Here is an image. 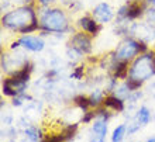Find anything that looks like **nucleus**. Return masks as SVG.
<instances>
[{
    "mask_svg": "<svg viewBox=\"0 0 155 142\" xmlns=\"http://www.w3.org/2000/svg\"><path fill=\"white\" fill-rule=\"evenodd\" d=\"M37 13L34 4H20L10 11L3 13L0 23L3 28L12 33H17L20 35L33 34L40 31V18Z\"/></svg>",
    "mask_w": 155,
    "mask_h": 142,
    "instance_id": "nucleus-1",
    "label": "nucleus"
},
{
    "mask_svg": "<svg viewBox=\"0 0 155 142\" xmlns=\"http://www.w3.org/2000/svg\"><path fill=\"white\" fill-rule=\"evenodd\" d=\"M40 18V35L45 37L52 34L71 35L74 31V25H71L69 17L62 7H38Z\"/></svg>",
    "mask_w": 155,
    "mask_h": 142,
    "instance_id": "nucleus-2",
    "label": "nucleus"
},
{
    "mask_svg": "<svg viewBox=\"0 0 155 142\" xmlns=\"http://www.w3.org/2000/svg\"><path fill=\"white\" fill-rule=\"evenodd\" d=\"M155 76V49L140 53L130 63L128 79L138 80L141 83L151 80Z\"/></svg>",
    "mask_w": 155,
    "mask_h": 142,
    "instance_id": "nucleus-3",
    "label": "nucleus"
},
{
    "mask_svg": "<svg viewBox=\"0 0 155 142\" xmlns=\"http://www.w3.org/2000/svg\"><path fill=\"white\" fill-rule=\"evenodd\" d=\"M147 51H150V44L137 40V38L131 35L121 38V41L114 48L116 56H117L118 61H127V62H131L133 59L138 56L140 53H144Z\"/></svg>",
    "mask_w": 155,
    "mask_h": 142,
    "instance_id": "nucleus-4",
    "label": "nucleus"
},
{
    "mask_svg": "<svg viewBox=\"0 0 155 142\" xmlns=\"http://www.w3.org/2000/svg\"><path fill=\"white\" fill-rule=\"evenodd\" d=\"M30 61L27 51L25 49H16L13 51L10 49L8 52H3L2 53V70L6 75H12L14 70L20 69L23 65H25Z\"/></svg>",
    "mask_w": 155,
    "mask_h": 142,
    "instance_id": "nucleus-5",
    "label": "nucleus"
},
{
    "mask_svg": "<svg viewBox=\"0 0 155 142\" xmlns=\"http://www.w3.org/2000/svg\"><path fill=\"white\" fill-rule=\"evenodd\" d=\"M130 35L151 45L155 42V25L147 23L145 20L133 21L130 25Z\"/></svg>",
    "mask_w": 155,
    "mask_h": 142,
    "instance_id": "nucleus-6",
    "label": "nucleus"
},
{
    "mask_svg": "<svg viewBox=\"0 0 155 142\" xmlns=\"http://www.w3.org/2000/svg\"><path fill=\"white\" fill-rule=\"evenodd\" d=\"M28 82L17 79L14 76H7L2 82V94L4 97H16L18 94H23L28 90Z\"/></svg>",
    "mask_w": 155,
    "mask_h": 142,
    "instance_id": "nucleus-7",
    "label": "nucleus"
},
{
    "mask_svg": "<svg viewBox=\"0 0 155 142\" xmlns=\"http://www.w3.org/2000/svg\"><path fill=\"white\" fill-rule=\"evenodd\" d=\"M93 37L90 34L85 33V31H75L69 35V40H68V45H72L75 48H78L83 55H92L93 52V41H92Z\"/></svg>",
    "mask_w": 155,
    "mask_h": 142,
    "instance_id": "nucleus-8",
    "label": "nucleus"
},
{
    "mask_svg": "<svg viewBox=\"0 0 155 142\" xmlns=\"http://www.w3.org/2000/svg\"><path fill=\"white\" fill-rule=\"evenodd\" d=\"M92 17L94 20L100 23V24H109L111 21H114L116 18V11L113 6L107 2H99L92 7V11H90Z\"/></svg>",
    "mask_w": 155,
    "mask_h": 142,
    "instance_id": "nucleus-9",
    "label": "nucleus"
},
{
    "mask_svg": "<svg viewBox=\"0 0 155 142\" xmlns=\"http://www.w3.org/2000/svg\"><path fill=\"white\" fill-rule=\"evenodd\" d=\"M18 42H20L21 48L25 49L27 52H33V53H40L42 52L47 47V42H45L44 37L42 35H33V34H24V35H20L18 38Z\"/></svg>",
    "mask_w": 155,
    "mask_h": 142,
    "instance_id": "nucleus-10",
    "label": "nucleus"
},
{
    "mask_svg": "<svg viewBox=\"0 0 155 142\" xmlns=\"http://www.w3.org/2000/svg\"><path fill=\"white\" fill-rule=\"evenodd\" d=\"M75 27H78L79 30L85 31V33L90 34L93 38H94V37H97L99 33L103 30V24L97 23V21L92 17V14H90V16H89V14H83V16H81L76 20Z\"/></svg>",
    "mask_w": 155,
    "mask_h": 142,
    "instance_id": "nucleus-11",
    "label": "nucleus"
},
{
    "mask_svg": "<svg viewBox=\"0 0 155 142\" xmlns=\"http://www.w3.org/2000/svg\"><path fill=\"white\" fill-rule=\"evenodd\" d=\"M107 132H109V121L102 118H94L89 131V139L94 142H103L106 141Z\"/></svg>",
    "mask_w": 155,
    "mask_h": 142,
    "instance_id": "nucleus-12",
    "label": "nucleus"
},
{
    "mask_svg": "<svg viewBox=\"0 0 155 142\" xmlns=\"http://www.w3.org/2000/svg\"><path fill=\"white\" fill-rule=\"evenodd\" d=\"M103 106L110 108L116 114L124 113L126 111V100L117 97L114 93H107L106 97H104V102H103Z\"/></svg>",
    "mask_w": 155,
    "mask_h": 142,
    "instance_id": "nucleus-13",
    "label": "nucleus"
},
{
    "mask_svg": "<svg viewBox=\"0 0 155 142\" xmlns=\"http://www.w3.org/2000/svg\"><path fill=\"white\" fill-rule=\"evenodd\" d=\"M23 135H24V139L27 141H31V142H38V141H44L45 138V134L44 131L41 130L38 125L35 124H30L27 128L23 130Z\"/></svg>",
    "mask_w": 155,
    "mask_h": 142,
    "instance_id": "nucleus-14",
    "label": "nucleus"
},
{
    "mask_svg": "<svg viewBox=\"0 0 155 142\" xmlns=\"http://www.w3.org/2000/svg\"><path fill=\"white\" fill-rule=\"evenodd\" d=\"M65 59H66V62L69 63V66H75V65H78V63H81V62L83 61V53H82L78 48L66 44Z\"/></svg>",
    "mask_w": 155,
    "mask_h": 142,
    "instance_id": "nucleus-15",
    "label": "nucleus"
},
{
    "mask_svg": "<svg viewBox=\"0 0 155 142\" xmlns=\"http://www.w3.org/2000/svg\"><path fill=\"white\" fill-rule=\"evenodd\" d=\"M106 90L102 89V87H93L92 92L89 93V100H90V107L92 108H97V107L103 106V102H104V97H106Z\"/></svg>",
    "mask_w": 155,
    "mask_h": 142,
    "instance_id": "nucleus-16",
    "label": "nucleus"
},
{
    "mask_svg": "<svg viewBox=\"0 0 155 142\" xmlns=\"http://www.w3.org/2000/svg\"><path fill=\"white\" fill-rule=\"evenodd\" d=\"M128 72H130V62L127 61H118L117 65L114 66V69L111 70V76L117 77L118 80H126L128 77Z\"/></svg>",
    "mask_w": 155,
    "mask_h": 142,
    "instance_id": "nucleus-17",
    "label": "nucleus"
},
{
    "mask_svg": "<svg viewBox=\"0 0 155 142\" xmlns=\"http://www.w3.org/2000/svg\"><path fill=\"white\" fill-rule=\"evenodd\" d=\"M135 118L141 122L143 127H147L152 121V111L145 104H143V106H140L138 108L135 110Z\"/></svg>",
    "mask_w": 155,
    "mask_h": 142,
    "instance_id": "nucleus-18",
    "label": "nucleus"
},
{
    "mask_svg": "<svg viewBox=\"0 0 155 142\" xmlns=\"http://www.w3.org/2000/svg\"><path fill=\"white\" fill-rule=\"evenodd\" d=\"M72 103H74V106H76L78 108H81L82 111H87V110L92 108V107H90L89 96H86V94H83V93L74 94Z\"/></svg>",
    "mask_w": 155,
    "mask_h": 142,
    "instance_id": "nucleus-19",
    "label": "nucleus"
},
{
    "mask_svg": "<svg viewBox=\"0 0 155 142\" xmlns=\"http://www.w3.org/2000/svg\"><path fill=\"white\" fill-rule=\"evenodd\" d=\"M126 135H128L127 134V122H121V124H118L114 130H113L110 139H111V142H121V141H124Z\"/></svg>",
    "mask_w": 155,
    "mask_h": 142,
    "instance_id": "nucleus-20",
    "label": "nucleus"
},
{
    "mask_svg": "<svg viewBox=\"0 0 155 142\" xmlns=\"http://www.w3.org/2000/svg\"><path fill=\"white\" fill-rule=\"evenodd\" d=\"M33 100H34L33 96L25 92V93L18 94V96H16V97H13L12 102H10V104H12V107H14V108H18V107H24L27 103L33 102Z\"/></svg>",
    "mask_w": 155,
    "mask_h": 142,
    "instance_id": "nucleus-21",
    "label": "nucleus"
},
{
    "mask_svg": "<svg viewBox=\"0 0 155 142\" xmlns=\"http://www.w3.org/2000/svg\"><path fill=\"white\" fill-rule=\"evenodd\" d=\"M85 75H86V65L85 63H78V65L74 66L72 72L69 73V79L71 80H76V82H81L85 79Z\"/></svg>",
    "mask_w": 155,
    "mask_h": 142,
    "instance_id": "nucleus-22",
    "label": "nucleus"
},
{
    "mask_svg": "<svg viewBox=\"0 0 155 142\" xmlns=\"http://www.w3.org/2000/svg\"><path fill=\"white\" fill-rule=\"evenodd\" d=\"M2 135L3 138L8 139V141H16L17 135H18V127L17 125H4L2 130Z\"/></svg>",
    "mask_w": 155,
    "mask_h": 142,
    "instance_id": "nucleus-23",
    "label": "nucleus"
},
{
    "mask_svg": "<svg viewBox=\"0 0 155 142\" xmlns=\"http://www.w3.org/2000/svg\"><path fill=\"white\" fill-rule=\"evenodd\" d=\"M113 93H114L117 97L123 98V100H127V97H128V96H130V93H131V89L128 87L127 82L123 80L121 83H118V86L116 87V90L113 92Z\"/></svg>",
    "mask_w": 155,
    "mask_h": 142,
    "instance_id": "nucleus-24",
    "label": "nucleus"
},
{
    "mask_svg": "<svg viewBox=\"0 0 155 142\" xmlns=\"http://www.w3.org/2000/svg\"><path fill=\"white\" fill-rule=\"evenodd\" d=\"M141 128H143L141 122H140L135 117L128 120V122H127V134L128 135H135L137 132H140Z\"/></svg>",
    "mask_w": 155,
    "mask_h": 142,
    "instance_id": "nucleus-25",
    "label": "nucleus"
},
{
    "mask_svg": "<svg viewBox=\"0 0 155 142\" xmlns=\"http://www.w3.org/2000/svg\"><path fill=\"white\" fill-rule=\"evenodd\" d=\"M14 122V114L10 111V110L2 108V124L4 125H13Z\"/></svg>",
    "mask_w": 155,
    "mask_h": 142,
    "instance_id": "nucleus-26",
    "label": "nucleus"
},
{
    "mask_svg": "<svg viewBox=\"0 0 155 142\" xmlns=\"http://www.w3.org/2000/svg\"><path fill=\"white\" fill-rule=\"evenodd\" d=\"M96 118V110H87L83 111V114L81 115V122L82 124H92Z\"/></svg>",
    "mask_w": 155,
    "mask_h": 142,
    "instance_id": "nucleus-27",
    "label": "nucleus"
},
{
    "mask_svg": "<svg viewBox=\"0 0 155 142\" xmlns=\"http://www.w3.org/2000/svg\"><path fill=\"white\" fill-rule=\"evenodd\" d=\"M143 20H145L147 23L155 25V7H152V6H148L147 10H145V13H144Z\"/></svg>",
    "mask_w": 155,
    "mask_h": 142,
    "instance_id": "nucleus-28",
    "label": "nucleus"
},
{
    "mask_svg": "<svg viewBox=\"0 0 155 142\" xmlns=\"http://www.w3.org/2000/svg\"><path fill=\"white\" fill-rule=\"evenodd\" d=\"M83 8H85V3H83L82 0H75L74 3L68 6V10H69L72 14L79 13V11H83Z\"/></svg>",
    "mask_w": 155,
    "mask_h": 142,
    "instance_id": "nucleus-29",
    "label": "nucleus"
},
{
    "mask_svg": "<svg viewBox=\"0 0 155 142\" xmlns=\"http://www.w3.org/2000/svg\"><path fill=\"white\" fill-rule=\"evenodd\" d=\"M58 0H37V4L40 7H51L57 3Z\"/></svg>",
    "mask_w": 155,
    "mask_h": 142,
    "instance_id": "nucleus-30",
    "label": "nucleus"
},
{
    "mask_svg": "<svg viewBox=\"0 0 155 142\" xmlns=\"http://www.w3.org/2000/svg\"><path fill=\"white\" fill-rule=\"evenodd\" d=\"M10 4H12V0H2V6H0V8H2V11H7V8L10 7Z\"/></svg>",
    "mask_w": 155,
    "mask_h": 142,
    "instance_id": "nucleus-31",
    "label": "nucleus"
},
{
    "mask_svg": "<svg viewBox=\"0 0 155 142\" xmlns=\"http://www.w3.org/2000/svg\"><path fill=\"white\" fill-rule=\"evenodd\" d=\"M148 94H150L152 98H155V80L152 82L151 85H150V87H148Z\"/></svg>",
    "mask_w": 155,
    "mask_h": 142,
    "instance_id": "nucleus-32",
    "label": "nucleus"
},
{
    "mask_svg": "<svg viewBox=\"0 0 155 142\" xmlns=\"http://www.w3.org/2000/svg\"><path fill=\"white\" fill-rule=\"evenodd\" d=\"M16 3H20V4H34L37 3V0H14Z\"/></svg>",
    "mask_w": 155,
    "mask_h": 142,
    "instance_id": "nucleus-33",
    "label": "nucleus"
},
{
    "mask_svg": "<svg viewBox=\"0 0 155 142\" xmlns=\"http://www.w3.org/2000/svg\"><path fill=\"white\" fill-rule=\"evenodd\" d=\"M59 2H61V4H62V6H65V7H68L69 4H72V3H74L75 0H59Z\"/></svg>",
    "mask_w": 155,
    "mask_h": 142,
    "instance_id": "nucleus-34",
    "label": "nucleus"
},
{
    "mask_svg": "<svg viewBox=\"0 0 155 142\" xmlns=\"http://www.w3.org/2000/svg\"><path fill=\"white\" fill-rule=\"evenodd\" d=\"M145 3H147L148 6H152V7H155V0H145Z\"/></svg>",
    "mask_w": 155,
    "mask_h": 142,
    "instance_id": "nucleus-35",
    "label": "nucleus"
},
{
    "mask_svg": "<svg viewBox=\"0 0 155 142\" xmlns=\"http://www.w3.org/2000/svg\"><path fill=\"white\" fill-rule=\"evenodd\" d=\"M145 141H147V142H155V135H150Z\"/></svg>",
    "mask_w": 155,
    "mask_h": 142,
    "instance_id": "nucleus-36",
    "label": "nucleus"
},
{
    "mask_svg": "<svg viewBox=\"0 0 155 142\" xmlns=\"http://www.w3.org/2000/svg\"><path fill=\"white\" fill-rule=\"evenodd\" d=\"M87 2H93V0H87ZM94 2H96V0H94Z\"/></svg>",
    "mask_w": 155,
    "mask_h": 142,
    "instance_id": "nucleus-37",
    "label": "nucleus"
}]
</instances>
